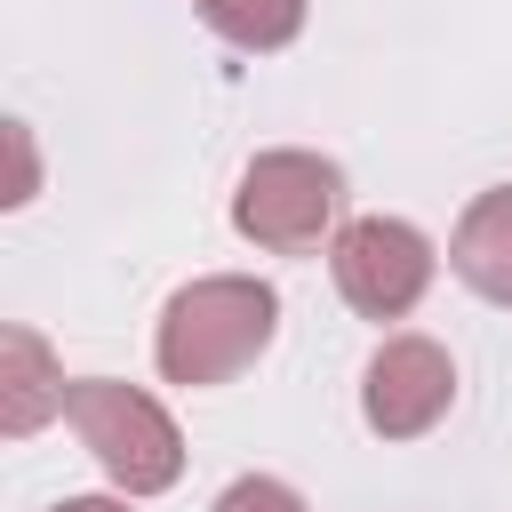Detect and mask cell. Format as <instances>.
<instances>
[{
	"mask_svg": "<svg viewBox=\"0 0 512 512\" xmlns=\"http://www.w3.org/2000/svg\"><path fill=\"white\" fill-rule=\"evenodd\" d=\"M272 336H280V288L256 272H208L160 304L152 360L168 384L208 392V384H232L240 368H256L272 352Z\"/></svg>",
	"mask_w": 512,
	"mask_h": 512,
	"instance_id": "1",
	"label": "cell"
},
{
	"mask_svg": "<svg viewBox=\"0 0 512 512\" xmlns=\"http://www.w3.org/2000/svg\"><path fill=\"white\" fill-rule=\"evenodd\" d=\"M64 424L80 432V448L104 464V480L120 496H160V488L184 480V432H176V416L152 392L120 384V376H72Z\"/></svg>",
	"mask_w": 512,
	"mask_h": 512,
	"instance_id": "2",
	"label": "cell"
},
{
	"mask_svg": "<svg viewBox=\"0 0 512 512\" xmlns=\"http://www.w3.org/2000/svg\"><path fill=\"white\" fill-rule=\"evenodd\" d=\"M336 208H344V168L320 152H256L232 184V232L256 240L264 256H312L320 240H336Z\"/></svg>",
	"mask_w": 512,
	"mask_h": 512,
	"instance_id": "3",
	"label": "cell"
},
{
	"mask_svg": "<svg viewBox=\"0 0 512 512\" xmlns=\"http://www.w3.org/2000/svg\"><path fill=\"white\" fill-rule=\"evenodd\" d=\"M328 272H336V296L360 320H408L424 304L440 256H432V240L408 216H352L328 240Z\"/></svg>",
	"mask_w": 512,
	"mask_h": 512,
	"instance_id": "4",
	"label": "cell"
},
{
	"mask_svg": "<svg viewBox=\"0 0 512 512\" xmlns=\"http://www.w3.org/2000/svg\"><path fill=\"white\" fill-rule=\"evenodd\" d=\"M456 408V360L432 336H384L360 368V416L376 440H424Z\"/></svg>",
	"mask_w": 512,
	"mask_h": 512,
	"instance_id": "5",
	"label": "cell"
},
{
	"mask_svg": "<svg viewBox=\"0 0 512 512\" xmlns=\"http://www.w3.org/2000/svg\"><path fill=\"white\" fill-rule=\"evenodd\" d=\"M64 392H72V376L56 368V352H48V336L40 328H0V432L8 440H32L48 416H64Z\"/></svg>",
	"mask_w": 512,
	"mask_h": 512,
	"instance_id": "6",
	"label": "cell"
},
{
	"mask_svg": "<svg viewBox=\"0 0 512 512\" xmlns=\"http://www.w3.org/2000/svg\"><path fill=\"white\" fill-rule=\"evenodd\" d=\"M448 272H456L472 296L512 304V184H488V192L456 216V232H448Z\"/></svg>",
	"mask_w": 512,
	"mask_h": 512,
	"instance_id": "7",
	"label": "cell"
},
{
	"mask_svg": "<svg viewBox=\"0 0 512 512\" xmlns=\"http://www.w3.org/2000/svg\"><path fill=\"white\" fill-rule=\"evenodd\" d=\"M192 8H200V24L216 40H232L248 56H272V48H288L304 32V0H192Z\"/></svg>",
	"mask_w": 512,
	"mask_h": 512,
	"instance_id": "8",
	"label": "cell"
},
{
	"mask_svg": "<svg viewBox=\"0 0 512 512\" xmlns=\"http://www.w3.org/2000/svg\"><path fill=\"white\" fill-rule=\"evenodd\" d=\"M208 512H312V504H304L288 480H272V472H240Z\"/></svg>",
	"mask_w": 512,
	"mask_h": 512,
	"instance_id": "9",
	"label": "cell"
},
{
	"mask_svg": "<svg viewBox=\"0 0 512 512\" xmlns=\"http://www.w3.org/2000/svg\"><path fill=\"white\" fill-rule=\"evenodd\" d=\"M8 152H16V184L0 192L8 208H24L32 200V184H40V168H32V136H24V120H8Z\"/></svg>",
	"mask_w": 512,
	"mask_h": 512,
	"instance_id": "10",
	"label": "cell"
},
{
	"mask_svg": "<svg viewBox=\"0 0 512 512\" xmlns=\"http://www.w3.org/2000/svg\"><path fill=\"white\" fill-rule=\"evenodd\" d=\"M48 512H136V496H56Z\"/></svg>",
	"mask_w": 512,
	"mask_h": 512,
	"instance_id": "11",
	"label": "cell"
}]
</instances>
